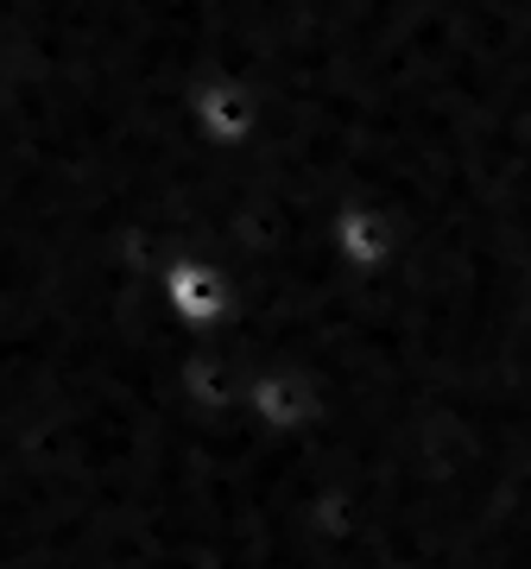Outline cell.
I'll return each mask as SVG.
<instances>
[{"instance_id":"obj_2","label":"cell","mask_w":531,"mask_h":569,"mask_svg":"<svg viewBox=\"0 0 531 569\" xmlns=\"http://www.w3.org/2000/svg\"><path fill=\"white\" fill-rule=\"evenodd\" d=\"M329 247L354 279H373L405 260V222H399V209L354 197V203H335V216H329Z\"/></svg>"},{"instance_id":"obj_1","label":"cell","mask_w":531,"mask_h":569,"mask_svg":"<svg viewBox=\"0 0 531 569\" xmlns=\"http://www.w3.org/2000/svg\"><path fill=\"white\" fill-rule=\"evenodd\" d=\"M184 114L197 127V140H209L216 152H247V146L266 133V102L260 89L234 70H216V77H197L184 89Z\"/></svg>"},{"instance_id":"obj_4","label":"cell","mask_w":531,"mask_h":569,"mask_svg":"<svg viewBox=\"0 0 531 569\" xmlns=\"http://www.w3.org/2000/svg\"><path fill=\"white\" fill-rule=\"evenodd\" d=\"M159 305L184 329H209L234 310V284H228L222 260H209V253H171L159 272Z\"/></svg>"},{"instance_id":"obj_3","label":"cell","mask_w":531,"mask_h":569,"mask_svg":"<svg viewBox=\"0 0 531 569\" xmlns=\"http://www.w3.org/2000/svg\"><path fill=\"white\" fill-rule=\"evenodd\" d=\"M247 411H253V430L260 437L291 443V437H304L323 418L329 399L317 387V373H304V367H266V373H253V387H247Z\"/></svg>"}]
</instances>
